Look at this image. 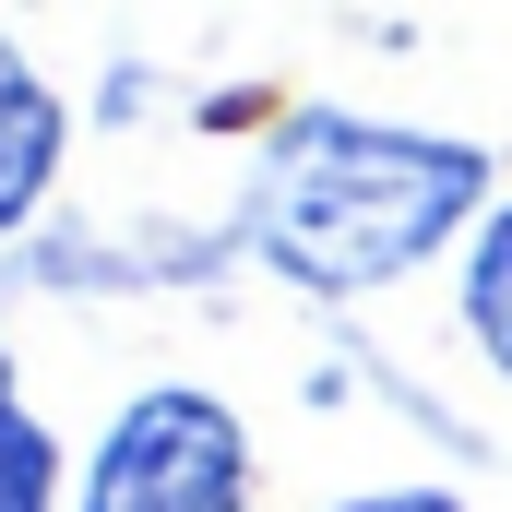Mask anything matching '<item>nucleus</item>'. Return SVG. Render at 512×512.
<instances>
[{"label":"nucleus","instance_id":"obj_3","mask_svg":"<svg viewBox=\"0 0 512 512\" xmlns=\"http://www.w3.org/2000/svg\"><path fill=\"white\" fill-rule=\"evenodd\" d=\"M60 143H72V120H60V96H48V72L0 36V227H24V215L48 203Z\"/></svg>","mask_w":512,"mask_h":512},{"label":"nucleus","instance_id":"obj_6","mask_svg":"<svg viewBox=\"0 0 512 512\" xmlns=\"http://www.w3.org/2000/svg\"><path fill=\"white\" fill-rule=\"evenodd\" d=\"M334 512H465L453 489H358V501H334Z\"/></svg>","mask_w":512,"mask_h":512},{"label":"nucleus","instance_id":"obj_1","mask_svg":"<svg viewBox=\"0 0 512 512\" xmlns=\"http://www.w3.org/2000/svg\"><path fill=\"white\" fill-rule=\"evenodd\" d=\"M489 155L453 131H393V120H346L310 108L286 120V143L262 155L251 191V251L310 286V298H370L393 274L441 262L465 227H489Z\"/></svg>","mask_w":512,"mask_h":512},{"label":"nucleus","instance_id":"obj_4","mask_svg":"<svg viewBox=\"0 0 512 512\" xmlns=\"http://www.w3.org/2000/svg\"><path fill=\"white\" fill-rule=\"evenodd\" d=\"M465 334L489 346V370H512V203L477 227V251H465Z\"/></svg>","mask_w":512,"mask_h":512},{"label":"nucleus","instance_id":"obj_5","mask_svg":"<svg viewBox=\"0 0 512 512\" xmlns=\"http://www.w3.org/2000/svg\"><path fill=\"white\" fill-rule=\"evenodd\" d=\"M0 512H60V429L36 405H0Z\"/></svg>","mask_w":512,"mask_h":512},{"label":"nucleus","instance_id":"obj_2","mask_svg":"<svg viewBox=\"0 0 512 512\" xmlns=\"http://www.w3.org/2000/svg\"><path fill=\"white\" fill-rule=\"evenodd\" d=\"M84 512H251V429L191 382L131 393L84 465Z\"/></svg>","mask_w":512,"mask_h":512},{"label":"nucleus","instance_id":"obj_7","mask_svg":"<svg viewBox=\"0 0 512 512\" xmlns=\"http://www.w3.org/2000/svg\"><path fill=\"white\" fill-rule=\"evenodd\" d=\"M0 405H12V358H0Z\"/></svg>","mask_w":512,"mask_h":512}]
</instances>
